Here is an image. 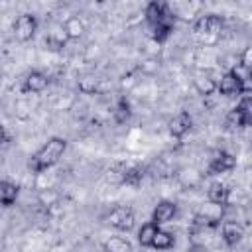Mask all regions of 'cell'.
<instances>
[{
    "instance_id": "cell-1",
    "label": "cell",
    "mask_w": 252,
    "mask_h": 252,
    "mask_svg": "<svg viewBox=\"0 0 252 252\" xmlns=\"http://www.w3.org/2000/svg\"><path fill=\"white\" fill-rule=\"evenodd\" d=\"M146 16V24L150 30V35L156 43H163L167 41V37L171 35L173 28H175V16L169 8L167 2H150L144 10Z\"/></svg>"
},
{
    "instance_id": "cell-2",
    "label": "cell",
    "mask_w": 252,
    "mask_h": 252,
    "mask_svg": "<svg viewBox=\"0 0 252 252\" xmlns=\"http://www.w3.org/2000/svg\"><path fill=\"white\" fill-rule=\"evenodd\" d=\"M67 150V140L65 138H59V136H53L49 138L32 158H30V169L33 173H43L47 171L49 167H53L65 154Z\"/></svg>"
},
{
    "instance_id": "cell-3",
    "label": "cell",
    "mask_w": 252,
    "mask_h": 252,
    "mask_svg": "<svg viewBox=\"0 0 252 252\" xmlns=\"http://www.w3.org/2000/svg\"><path fill=\"white\" fill-rule=\"evenodd\" d=\"M222 28V20L217 14H203L193 22V35L199 39L201 45L209 47L213 43H217L219 33Z\"/></svg>"
},
{
    "instance_id": "cell-4",
    "label": "cell",
    "mask_w": 252,
    "mask_h": 252,
    "mask_svg": "<svg viewBox=\"0 0 252 252\" xmlns=\"http://www.w3.org/2000/svg\"><path fill=\"white\" fill-rule=\"evenodd\" d=\"M134 211L130 207H114L106 217V222L120 232H130L134 228Z\"/></svg>"
},
{
    "instance_id": "cell-5",
    "label": "cell",
    "mask_w": 252,
    "mask_h": 252,
    "mask_svg": "<svg viewBox=\"0 0 252 252\" xmlns=\"http://www.w3.org/2000/svg\"><path fill=\"white\" fill-rule=\"evenodd\" d=\"M14 37L18 41H30L37 32V18L33 14H20L14 20Z\"/></svg>"
},
{
    "instance_id": "cell-6",
    "label": "cell",
    "mask_w": 252,
    "mask_h": 252,
    "mask_svg": "<svg viewBox=\"0 0 252 252\" xmlns=\"http://www.w3.org/2000/svg\"><path fill=\"white\" fill-rule=\"evenodd\" d=\"M217 85L219 79H215L211 69H197L193 75V87L197 89L199 94L203 96H211L213 93H217Z\"/></svg>"
},
{
    "instance_id": "cell-7",
    "label": "cell",
    "mask_w": 252,
    "mask_h": 252,
    "mask_svg": "<svg viewBox=\"0 0 252 252\" xmlns=\"http://www.w3.org/2000/svg\"><path fill=\"white\" fill-rule=\"evenodd\" d=\"M234 167H236V158L232 154L220 150L211 158V161L207 165V171H209V175H219V173H226Z\"/></svg>"
},
{
    "instance_id": "cell-8",
    "label": "cell",
    "mask_w": 252,
    "mask_h": 252,
    "mask_svg": "<svg viewBox=\"0 0 252 252\" xmlns=\"http://www.w3.org/2000/svg\"><path fill=\"white\" fill-rule=\"evenodd\" d=\"M175 217H177V205H175L173 201H159V203L154 207L152 222L158 224V226H161V224L171 222Z\"/></svg>"
},
{
    "instance_id": "cell-9",
    "label": "cell",
    "mask_w": 252,
    "mask_h": 252,
    "mask_svg": "<svg viewBox=\"0 0 252 252\" xmlns=\"http://www.w3.org/2000/svg\"><path fill=\"white\" fill-rule=\"evenodd\" d=\"M220 236H222V242L232 248V246H236L242 240L244 228L236 220H222V224H220Z\"/></svg>"
},
{
    "instance_id": "cell-10",
    "label": "cell",
    "mask_w": 252,
    "mask_h": 252,
    "mask_svg": "<svg viewBox=\"0 0 252 252\" xmlns=\"http://www.w3.org/2000/svg\"><path fill=\"white\" fill-rule=\"evenodd\" d=\"M191 126H193V120H191V114L189 112H179V114H175L169 122H167V130H169V134L173 136V138H183L189 130H191Z\"/></svg>"
},
{
    "instance_id": "cell-11",
    "label": "cell",
    "mask_w": 252,
    "mask_h": 252,
    "mask_svg": "<svg viewBox=\"0 0 252 252\" xmlns=\"http://www.w3.org/2000/svg\"><path fill=\"white\" fill-rule=\"evenodd\" d=\"M49 85V79L45 73L41 71H30L24 79V85H22V91L24 93H43Z\"/></svg>"
},
{
    "instance_id": "cell-12",
    "label": "cell",
    "mask_w": 252,
    "mask_h": 252,
    "mask_svg": "<svg viewBox=\"0 0 252 252\" xmlns=\"http://www.w3.org/2000/svg\"><path fill=\"white\" fill-rule=\"evenodd\" d=\"M217 93L222 96H234L240 94V81L236 79V75L232 71H226L220 75L219 85H217Z\"/></svg>"
},
{
    "instance_id": "cell-13",
    "label": "cell",
    "mask_w": 252,
    "mask_h": 252,
    "mask_svg": "<svg viewBox=\"0 0 252 252\" xmlns=\"http://www.w3.org/2000/svg\"><path fill=\"white\" fill-rule=\"evenodd\" d=\"M67 41H69V35H67V32H65L63 24L51 28V32L45 35V45H47V49H51V51H59V49H63Z\"/></svg>"
},
{
    "instance_id": "cell-14",
    "label": "cell",
    "mask_w": 252,
    "mask_h": 252,
    "mask_svg": "<svg viewBox=\"0 0 252 252\" xmlns=\"http://www.w3.org/2000/svg\"><path fill=\"white\" fill-rule=\"evenodd\" d=\"M18 193H20V187L8 179H4L0 183V203L2 207H12L18 199Z\"/></svg>"
},
{
    "instance_id": "cell-15",
    "label": "cell",
    "mask_w": 252,
    "mask_h": 252,
    "mask_svg": "<svg viewBox=\"0 0 252 252\" xmlns=\"http://www.w3.org/2000/svg\"><path fill=\"white\" fill-rule=\"evenodd\" d=\"M228 71H232L234 75H236V79L240 81V94H252V71H248V69H244L240 63H236L232 69H228Z\"/></svg>"
},
{
    "instance_id": "cell-16",
    "label": "cell",
    "mask_w": 252,
    "mask_h": 252,
    "mask_svg": "<svg viewBox=\"0 0 252 252\" xmlns=\"http://www.w3.org/2000/svg\"><path fill=\"white\" fill-rule=\"evenodd\" d=\"M228 187L224 183H213L209 189H207V197H209V203H215V205H226L228 203Z\"/></svg>"
},
{
    "instance_id": "cell-17",
    "label": "cell",
    "mask_w": 252,
    "mask_h": 252,
    "mask_svg": "<svg viewBox=\"0 0 252 252\" xmlns=\"http://www.w3.org/2000/svg\"><path fill=\"white\" fill-rule=\"evenodd\" d=\"M112 116H114V122H116V124H126V122L130 120V116H132V106H130V102H128L126 96H120V98L116 100L114 110H112Z\"/></svg>"
},
{
    "instance_id": "cell-18",
    "label": "cell",
    "mask_w": 252,
    "mask_h": 252,
    "mask_svg": "<svg viewBox=\"0 0 252 252\" xmlns=\"http://www.w3.org/2000/svg\"><path fill=\"white\" fill-rule=\"evenodd\" d=\"M158 230H159V226L154 224L152 220L144 222V224L140 226V230H138V242H140V246L152 248V242H154V236H156Z\"/></svg>"
},
{
    "instance_id": "cell-19",
    "label": "cell",
    "mask_w": 252,
    "mask_h": 252,
    "mask_svg": "<svg viewBox=\"0 0 252 252\" xmlns=\"http://www.w3.org/2000/svg\"><path fill=\"white\" fill-rule=\"evenodd\" d=\"M63 28H65L69 39H79V37H83V33H85V22H83L79 16L67 18L65 24H63Z\"/></svg>"
},
{
    "instance_id": "cell-20",
    "label": "cell",
    "mask_w": 252,
    "mask_h": 252,
    "mask_svg": "<svg viewBox=\"0 0 252 252\" xmlns=\"http://www.w3.org/2000/svg\"><path fill=\"white\" fill-rule=\"evenodd\" d=\"M144 167L142 165H126L124 169V179H122V185H130V187H138L144 179Z\"/></svg>"
},
{
    "instance_id": "cell-21",
    "label": "cell",
    "mask_w": 252,
    "mask_h": 252,
    "mask_svg": "<svg viewBox=\"0 0 252 252\" xmlns=\"http://www.w3.org/2000/svg\"><path fill=\"white\" fill-rule=\"evenodd\" d=\"M173 244H175V236L169 230L159 228L156 232V236H154L152 248H156V250H169V248H173Z\"/></svg>"
},
{
    "instance_id": "cell-22",
    "label": "cell",
    "mask_w": 252,
    "mask_h": 252,
    "mask_svg": "<svg viewBox=\"0 0 252 252\" xmlns=\"http://www.w3.org/2000/svg\"><path fill=\"white\" fill-rule=\"evenodd\" d=\"M104 252H132V244L122 236H110L104 242Z\"/></svg>"
},
{
    "instance_id": "cell-23",
    "label": "cell",
    "mask_w": 252,
    "mask_h": 252,
    "mask_svg": "<svg viewBox=\"0 0 252 252\" xmlns=\"http://www.w3.org/2000/svg\"><path fill=\"white\" fill-rule=\"evenodd\" d=\"M236 106H238V110L242 114L244 126H250L252 128V96H242Z\"/></svg>"
},
{
    "instance_id": "cell-24",
    "label": "cell",
    "mask_w": 252,
    "mask_h": 252,
    "mask_svg": "<svg viewBox=\"0 0 252 252\" xmlns=\"http://www.w3.org/2000/svg\"><path fill=\"white\" fill-rule=\"evenodd\" d=\"M37 201H39V205H43V207L57 205V201H59V193L53 191V189H41V191L37 193Z\"/></svg>"
},
{
    "instance_id": "cell-25",
    "label": "cell",
    "mask_w": 252,
    "mask_h": 252,
    "mask_svg": "<svg viewBox=\"0 0 252 252\" xmlns=\"http://www.w3.org/2000/svg\"><path fill=\"white\" fill-rule=\"evenodd\" d=\"M226 126L228 128H244V120H242V114L238 110V106L230 108L228 114H226Z\"/></svg>"
},
{
    "instance_id": "cell-26",
    "label": "cell",
    "mask_w": 252,
    "mask_h": 252,
    "mask_svg": "<svg viewBox=\"0 0 252 252\" xmlns=\"http://www.w3.org/2000/svg\"><path fill=\"white\" fill-rule=\"evenodd\" d=\"M179 177H181L183 185H189V187H195V185H199V181H201V175H199L195 169H183V171L179 173Z\"/></svg>"
},
{
    "instance_id": "cell-27",
    "label": "cell",
    "mask_w": 252,
    "mask_h": 252,
    "mask_svg": "<svg viewBox=\"0 0 252 252\" xmlns=\"http://www.w3.org/2000/svg\"><path fill=\"white\" fill-rule=\"evenodd\" d=\"M79 91L85 94H93L96 91V79L94 77H83L79 81Z\"/></svg>"
},
{
    "instance_id": "cell-28",
    "label": "cell",
    "mask_w": 252,
    "mask_h": 252,
    "mask_svg": "<svg viewBox=\"0 0 252 252\" xmlns=\"http://www.w3.org/2000/svg\"><path fill=\"white\" fill-rule=\"evenodd\" d=\"M238 63H240L244 69L252 71V43L242 49V53H240V57H238Z\"/></svg>"
},
{
    "instance_id": "cell-29",
    "label": "cell",
    "mask_w": 252,
    "mask_h": 252,
    "mask_svg": "<svg viewBox=\"0 0 252 252\" xmlns=\"http://www.w3.org/2000/svg\"><path fill=\"white\" fill-rule=\"evenodd\" d=\"M187 252H207V248H205L203 244H197V242H195V244H191V246H189V250H187Z\"/></svg>"
},
{
    "instance_id": "cell-30",
    "label": "cell",
    "mask_w": 252,
    "mask_h": 252,
    "mask_svg": "<svg viewBox=\"0 0 252 252\" xmlns=\"http://www.w3.org/2000/svg\"><path fill=\"white\" fill-rule=\"evenodd\" d=\"M250 252H252V250H250Z\"/></svg>"
}]
</instances>
